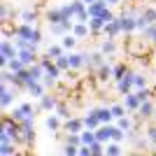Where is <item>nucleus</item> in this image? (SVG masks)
<instances>
[{
    "label": "nucleus",
    "mask_w": 156,
    "mask_h": 156,
    "mask_svg": "<svg viewBox=\"0 0 156 156\" xmlns=\"http://www.w3.org/2000/svg\"><path fill=\"white\" fill-rule=\"evenodd\" d=\"M119 21H121L124 33H135V30H140V28H137V14H135V9L119 14Z\"/></svg>",
    "instance_id": "obj_1"
},
{
    "label": "nucleus",
    "mask_w": 156,
    "mask_h": 156,
    "mask_svg": "<svg viewBox=\"0 0 156 156\" xmlns=\"http://www.w3.org/2000/svg\"><path fill=\"white\" fill-rule=\"evenodd\" d=\"M26 117H35V107H33V103H28V100L12 110V119H16V121H23Z\"/></svg>",
    "instance_id": "obj_2"
},
{
    "label": "nucleus",
    "mask_w": 156,
    "mask_h": 156,
    "mask_svg": "<svg viewBox=\"0 0 156 156\" xmlns=\"http://www.w3.org/2000/svg\"><path fill=\"white\" fill-rule=\"evenodd\" d=\"M63 128H65V133H82V130L86 128L84 126V117L79 119V117H68L63 121Z\"/></svg>",
    "instance_id": "obj_3"
},
{
    "label": "nucleus",
    "mask_w": 156,
    "mask_h": 156,
    "mask_svg": "<svg viewBox=\"0 0 156 156\" xmlns=\"http://www.w3.org/2000/svg\"><path fill=\"white\" fill-rule=\"evenodd\" d=\"M44 89H47L44 82H42V79H35L33 84H28V86H26V93H28L30 98H37V100H40V98L44 96Z\"/></svg>",
    "instance_id": "obj_4"
},
{
    "label": "nucleus",
    "mask_w": 156,
    "mask_h": 156,
    "mask_svg": "<svg viewBox=\"0 0 156 156\" xmlns=\"http://www.w3.org/2000/svg\"><path fill=\"white\" fill-rule=\"evenodd\" d=\"M0 56H5V58H14V56H19V47L5 37V40H2V44H0Z\"/></svg>",
    "instance_id": "obj_5"
},
{
    "label": "nucleus",
    "mask_w": 156,
    "mask_h": 156,
    "mask_svg": "<svg viewBox=\"0 0 156 156\" xmlns=\"http://www.w3.org/2000/svg\"><path fill=\"white\" fill-rule=\"evenodd\" d=\"M154 107H156V103H151V100H144L140 107H137V119H154Z\"/></svg>",
    "instance_id": "obj_6"
},
{
    "label": "nucleus",
    "mask_w": 156,
    "mask_h": 156,
    "mask_svg": "<svg viewBox=\"0 0 156 156\" xmlns=\"http://www.w3.org/2000/svg\"><path fill=\"white\" fill-rule=\"evenodd\" d=\"M105 35H107V37H117V35H121V33H124V28H121V21H119V16L117 19H112L110 23H105Z\"/></svg>",
    "instance_id": "obj_7"
},
{
    "label": "nucleus",
    "mask_w": 156,
    "mask_h": 156,
    "mask_svg": "<svg viewBox=\"0 0 156 156\" xmlns=\"http://www.w3.org/2000/svg\"><path fill=\"white\" fill-rule=\"evenodd\" d=\"M19 58L23 61L26 65L37 63V49H33V47H23V49H19Z\"/></svg>",
    "instance_id": "obj_8"
},
{
    "label": "nucleus",
    "mask_w": 156,
    "mask_h": 156,
    "mask_svg": "<svg viewBox=\"0 0 156 156\" xmlns=\"http://www.w3.org/2000/svg\"><path fill=\"white\" fill-rule=\"evenodd\" d=\"M124 105L128 107V112H137V107L142 105V100H140L137 91H130L128 96H124Z\"/></svg>",
    "instance_id": "obj_9"
},
{
    "label": "nucleus",
    "mask_w": 156,
    "mask_h": 156,
    "mask_svg": "<svg viewBox=\"0 0 156 156\" xmlns=\"http://www.w3.org/2000/svg\"><path fill=\"white\" fill-rule=\"evenodd\" d=\"M84 126H86V128H91V130H96L98 126H100V119H98L96 107H91V110L84 114Z\"/></svg>",
    "instance_id": "obj_10"
},
{
    "label": "nucleus",
    "mask_w": 156,
    "mask_h": 156,
    "mask_svg": "<svg viewBox=\"0 0 156 156\" xmlns=\"http://www.w3.org/2000/svg\"><path fill=\"white\" fill-rule=\"evenodd\" d=\"M12 100H14V93L7 89V84H0V107L7 110V107L12 105Z\"/></svg>",
    "instance_id": "obj_11"
},
{
    "label": "nucleus",
    "mask_w": 156,
    "mask_h": 156,
    "mask_svg": "<svg viewBox=\"0 0 156 156\" xmlns=\"http://www.w3.org/2000/svg\"><path fill=\"white\" fill-rule=\"evenodd\" d=\"M107 7H110L107 0H96V2L89 5V14H91V16H103V12L107 9Z\"/></svg>",
    "instance_id": "obj_12"
},
{
    "label": "nucleus",
    "mask_w": 156,
    "mask_h": 156,
    "mask_svg": "<svg viewBox=\"0 0 156 156\" xmlns=\"http://www.w3.org/2000/svg\"><path fill=\"white\" fill-rule=\"evenodd\" d=\"M21 144H33L35 142V126H21Z\"/></svg>",
    "instance_id": "obj_13"
},
{
    "label": "nucleus",
    "mask_w": 156,
    "mask_h": 156,
    "mask_svg": "<svg viewBox=\"0 0 156 156\" xmlns=\"http://www.w3.org/2000/svg\"><path fill=\"white\" fill-rule=\"evenodd\" d=\"M98 112V119H100V124H114L117 119L112 114V107H96Z\"/></svg>",
    "instance_id": "obj_14"
},
{
    "label": "nucleus",
    "mask_w": 156,
    "mask_h": 156,
    "mask_svg": "<svg viewBox=\"0 0 156 156\" xmlns=\"http://www.w3.org/2000/svg\"><path fill=\"white\" fill-rule=\"evenodd\" d=\"M56 98L54 96H49V93H44V96L40 98V110H44V112H54L56 110Z\"/></svg>",
    "instance_id": "obj_15"
},
{
    "label": "nucleus",
    "mask_w": 156,
    "mask_h": 156,
    "mask_svg": "<svg viewBox=\"0 0 156 156\" xmlns=\"http://www.w3.org/2000/svg\"><path fill=\"white\" fill-rule=\"evenodd\" d=\"M61 121H63V119H61L58 114H56V112H51V114H49V117L44 119V126H47V130H51V133H56V130L61 128Z\"/></svg>",
    "instance_id": "obj_16"
},
{
    "label": "nucleus",
    "mask_w": 156,
    "mask_h": 156,
    "mask_svg": "<svg viewBox=\"0 0 156 156\" xmlns=\"http://www.w3.org/2000/svg\"><path fill=\"white\" fill-rule=\"evenodd\" d=\"M89 28H91L93 35H100V33L105 30V19L103 16H91V19H89Z\"/></svg>",
    "instance_id": "obj_17"
},
{
    "label": "nucleus",
    "mask_w": 156,
    "mask_h": 156,
    "mask_svg": "<svg viewBox=\"0 0 156 156\" xmlns=\"http://www.w3.org/2000/svg\"><path fill=\"white\" fill-rule=\"evenodd\" d=\"M112 68H114V65H110V63H103L100 68H96L98 79H100V82H110L112 79Z\"/></svg>",
    "instance_id": "obj_18"
},
{
    "label": "nucleus",
    "mask_w": 156,
    "mask_h": 156,
    "mask_svg": "<svg viewBox=\"0 0 156 156\" xmlns=\"http://www.w3.org/2000/svg\"><path fill=\"white\" fill-rule=\"evenodd\" d=\"M72 33L77 35V37H86L91 28H89V21H75V26H72Z\"/></svg>",
    "instance_id": "obj_19"
},
{
    "label": "nucleus",
    "mask_w": 156,
    "mask_h": 156,
    "mask_svg": "<svg viewBox=\"0 0 156 156\" xmlns=\"http://www.w3.org/2000/svg\"><path fill=\"white\" fill-rule=\"evenodd\" d=\"M47 21H49V23H58V21H63V12H61V7H51V9L47 12Z\"/></svg>",
    "instance_id": "obj_20"
},
{
    "label": "nucleus",
    "mask_w": 156,
    "mask_h": 156,
    "mask_svg": "<svg viewBox=\"0 0 156 156\" xmlns=\"http://www.w3.org/2000/svg\"><path fill=\"white\" fill-rule=\"evenodd\" d=\"M44 54L49 56V58H58L61 54H65V47L58 42V44H51V47H47V51H44Z\"/></svg>",
    "instance_id": "obj_21"
},
{
    "label": "nucleus",
    "mask_w": 156,
    "mask_h": 156,
    "mask_svg": "<svg viewBox=\"0 0 156 156\" xmlns=\"http://www.w3.org/2000/svg\"><path fill=\"white\" fill-rule=\"evenodd\" d=\"M0 154H2V156H14V154H16V149H14V140L0 142Z\"/></svg>",
    "instance_id": "obj_22"
},
{
    "label": "nucleus",
    "mask_w": 156,
    "mask_h": 156,
    "mask_svg": "<svg viewBox=\"0 0 156 156\" xmlns=\"http://www.w3.org/2000/svg\"><path fill=\"white\" fill-rule=\"evenodd\" d=\"M77 35H75V33H72V35H68V33H65L63 35V40H61V44L65 47V49H68V51H70V49H75V47H77Z\"/></svg>",
    "instance_id": "obj_23"
},
{
    "label": "nucleus",
    "mask_w": 156,
    "mask_h": 156,
    "mask_svg": "<svg viewBox=\"0 0 156 156\" xmlns=\"http://www.w3.org/2000/svg\"><path fill=\"white\" fill-rule=\"evenodd\" d=\"M100 51L105 54V56H110V54H114L117 51V44H114V37H107L103 42V44H100Z\"/></svg>",
    "instance_id": "obj_24"
},
{
    "label": "nucleus",
    "mask_w": 156,
    "mask_h": 156,
    "mask_svg": "<svg viewBox=\"0 0 156 156\" xmlns=\"http://www.w3.org/2000/svg\"><path fill=\"white\" fill-rule=\"evenodd\" d=\"M126 72H128V68H126L124 63H117L114 68H112V79H114V82H119V79L124 77Z\"/></svg>",
    "instance_id": "obj_25"
},
{
    "label": "nucleus",
    "mask_w": 156,
    "mask_h": 156,
    "mask_svg": "<svg viewBox=\"0 0 156 156\" xmlns=\"http://www.w3.org/2000/svg\"><path fill=\"white\" fill-rule=\"evenodd\" d=\"M28 68H30V75L35 79H42V77H44V65L40 63V61H37V63H30Z\"/></svg>",
    "instance_id": "obj_26"
},
{
    "label": "nucleus",
    "mask_w": 156,
    "mask_h": 156,
    "mask_svg": "<svg viewBox=\"0 0 156 156\" xmlns=\"http://www.w3.org/2000/svg\"><path fill=\"white\" fill-rule=\"evenodd\" d=\"M54 61H56V65H58V68H61L63 72L72 68V65H70V54H61L58 58H54Z\"/></svg>",
    "instance_id": "obj_27"
},
{
    "label": "nucleus",
    "mask_w": 156,
    "mask_h": 156,
    "mask_svg": "<svg viewBox=\"0 0 156 156\" xmlns=\"http://www.w3.org/2000/svg\"><path fill=\"white\" fill-rule=\"evenodd\" d=\"M105 154H107V156L121 154V142H114V140H112V142H107V144H105Z\"/></svg>",
    "instance_id": "obj_28"
},
{
    "label": "nucleus",
    "mask_w": 156,
    "mask_h": 156,
    "mask_svg": "<svg viewBox=\"0 0 156 156\" xmlns=\"http://www.w3.org/2000/svg\"><path fill=\"white\" fill-rule=\"evenodd\" d=\"M110 107H112V114H114V119L126 117V112H128V107H126L124 103H114V105H110Z\"/></svg>",
    "instance_id": "obj_29"
},
{
    "label": "nucleus",
    "mask_w": 156,
    "mask_h": 156,
    "mask_svg": "<svg viewBox=\"0 0 156 156\" xmlns=\"http://www.w3.org/2000/svg\"><path fill=\"white\" fill-rule=\"evenodd\" d=\"M105 63V54L98 49V51H93L91 54V68H100V65Z\"/></svg>",
    "instance_id": "obj_30"
},
{
    "label": "nucleus",
    "mask_w": 156,
    "mask_h": 156,
    "mask_svg": "<svg viewBox=\"0 0 156 156\" xmlns=\"http://www.w3.org/2000/svg\"><path fill=\"white\" fill-rule=\"evenodd\" d=\"M9 70H14V72H19V70H23L26 68V63L19 58V56H14V58H9V65H7Z\"/></svg>",
    "instance_id": "obj_31"
},
{
    "label": "nucleus",
    "mask_w": 156,
    "mask_h": 156,
    "mask_svg": "<svg viewBox=\"0 0 156 156\" xmlns=\"http://www.w3.org/2000/svg\"><path fill=\"white\" fill-rule=\"evenodd\" d=\"M114 124H117V126H119V128H124V130H126V133H128V130H130V128H133V119H128V117H119V119H117V121H114Z\"/></svg>",
    "instance_id": "obj_32"
},
{
    "label": "nucleus",
    "mask_w": 156,
    "mask_h": 156,
    "mask_svg": "<svg viewBox=\"0 0 156 156\" xmlns=\"http://www.w3.org/2000/svg\"><path fill=\"white\" fill-rule=\"evenodd\" d=\"M19 16H21V21H26V23H35V19H37V14L33 12V9H23Z\"/></svg>",
    "instance_id": "obj_33"
},
{
    "label": "nucleus",
    "mask_w": 156,
    "mask_h": 156,
    "mask_svg": "<svg viewBox=\"0 0 156 156\" xmlns=\"http://www.w3.org/2000/svg\"><path fill=\"white\" fill-rule=\"evenodd\" d=\"M54 112H56V114H58V117L63 119V121H65V119H68V117H70V110H68V105H65V103H58V105H56V110H54Z\"/></svg>",
    "instance_id": "obj_34"
},
{
    "label": "nucleus",
    "mask_w": 156,
    "mask_h": 156,
    "mask_svg": "<svg viewBox=\"0 0 156 156\" xmlns=\"http://www.w3.org/2000/svg\"><path fill=\"white\" fill-rule=\"evenodd\" d=\"M63 154H68V156H79V147H77V144L65 142V147H63Z\"/></svg>",
    "instance_id": "obj_35"
},
{
    "label": "nucleus",
    "mask_w": 156,
    "mask_h": 156,
    "mask_svg": "<svg viewBox=\"0 0 156 156\" xmlns=\"http://www.w3.org/2000/svg\"><path fill=\"white\" fill-rule=\"evenodd\" d=\"M133 86H135V89H144V86H147V77H144V75H137V72H135Z\"/></svg>",
    "instance_id": "obj_36"
},
{
    "label": "nucleus",
    "mask_w": 156,
    "mask_h": 156,
    "mask_svg": "<svg viewBox=\"0 0 156 156\" xmlns=\"http://www.w3.org/2000/svg\"><path fill=\"white\" fill-rule=\"evenodd\" d=\"M135 91H137V96H140V100H142V103L151 98V89H147V86H144V89H135Z\"/></svg>",
    "instance_id": "obj_37"
},
{
    "label": "nucleus",
    "mask_w": 156,
    "mask_h": 156,
    "mask_svg": "<svg viewBox=\"0 0 156 156\" xmlns=\"http://www.w3.org/2000/svg\"><path fill=\"white\" fill-rule=\"evenodd\" d=\"M133 144H135V149H147V147H149V137H147V140H133Z\"/></svg>",
    "instance_id": "obj_38"
},
{
    "label": "nucleus",
    "mask_w": 156,
    "mask_h": 156,
    "mask_svg": "<svg viewBox=\"0 0 156 156\" xmlns=\"http://www.w3.org/2000/svg\"><path fill=\"white\" fill-rule=\"evenodd\" d=\"M147 137H149L151 144L156 142V126H149V128H147Z\"/></svg>",
    "instance_id": "obj_39"
},
{
    "label": "nucleus",
    "mask_w": 156,
    "mask_h": 156,
    "mask_svg": "<svg viewBox=\"0 0 156 156\" xmlns=\"http://www.w3.org/2000/svg\"><path fill=\"white\" fill-rule=\"evenodd\" d=\"M103 19H105V23H110V21H112V19H117V16H114V14H112V9L107 7V9L103 12Z\"/></svg>",
    "instance_id": "obj_40"
},
{
    "label": "nucleus",
    "mask_w": 156,
    "mask_h": 156,
    "mask_svg": "<svg viewBox=\"0 0 156 156\" xmlns=\"http://www.w3.org/2000/svg\"><path fill=\"white\" fill-rule=\"evenodd\" d=\"M9 14H12V12L7 9V5H2V7H0V16H2V21H7V16H9Z\"/></svg>",
    "instance_id": "obj_41"
},
{
    "label": "nucleus",
    "mask_w": 156,
    "mask_h": 156,
    "mask_svg": "<svg viewBox=\"0 0 156 156\" xmlns=\"http://www.w3.org/2000/svg\"><path fill=\"white\" fill-rule=\"evenodd\" d=\"M107 2H110V5H119V2H121V0H107Z\"/></svg>",
    "instance_id": "obj_42"
},
{
    "label": "nucleus",
    "mask_w": 156,
    "mask_h": 156,
    "mask_svg": "<svg viewBox=\"0 0 156 156\" xmlns=\"http://www.w3.org/2000/svg\"><path fill=\"white\" fill-rule=\"evenodd\" d=\"M84 2H86V5H91V2H96V0H84Z\"/></svg>",
    "instance_id": "obj_43"
},
{
    "label": "nucleus",
    "mask_w": 156,
    "mask_h": 156,
    "mask_svg": "<svg viewBox=\"0 0 156 156\" xmlns=\"http://www.w3.org/2000/svg\"><path fill=\"white\" fill-rule=\"evenodd\" d=\"M151 149H154V151H156V142H154V144H151Z\"/></svg>",
    "instance_id": "obj_44"
},
{
    "label": "nucleus",
    "mask_w": 156,
    "mask_h": 156,
    "mask_svg": "<svg viewBox=\"0 0 156 156\" xmlns=\"http://www.w3.org/2000/svg\"><path fill=\"white\" fill-rule=\"evenodd\" d=\"M151 42H154V44H156V35H154V40H151Z\"/></svg>",
    "instance_id": "obj_45"
},
{
    "label": "nucleus",
    "mask_w": 156,
    "mask_h": 156,
    "mask_svg": "<svg viewBox=\"0 0 156 156\" xmlns=\"http://www.w3.org/2000/svg\"><path fill=\"white\" fill-rule=\"evenodd\" d=\"M154 119H156V107H154Z\"/></svg>",
    "instance_id": "obj_46"
}]
</instances>
